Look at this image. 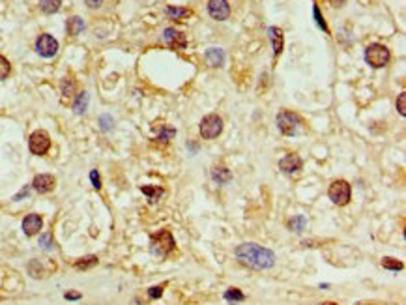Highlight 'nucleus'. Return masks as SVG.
Returning a JSON list of instances; mask_svg holds the SVG:
<instances>
[{
  "mask_svg": "<svg viewBox=\"0 0 406 305\" xmlns=\"http://www.w3.org/2000/svg\"><path fill=\"white\" fill-rule=\"evenodd\" d=\"M236 258L240 264H244L251 270H270L275 264V253L258 246V244H242L236 247Z\"/></svg>",
  "mask_w": 406,
  "mask_h": 305,
  "instance_id": "1",
  "label": "nucleus"
},
{
  "mask_svg": "<svg viewBox=\"0 0 406 305\" xmlns=\"http://www.w3.org/2000/svg\"><path fill=\"white\" fill-rule=\"evenodd\" d=\"M174 249H176V242H174V236L169 229H161L157 234H152V238H150V251L153 256L165 258Z\"/></svg>",
  "mask_w": 406,
  "mask_h": 305,
  "instance_id": "2",
  "label": "nucleus"
},
{
  "mask_svg": "<svg viewBox=\"0 0 406 305\" xmlns=\"http://www.w3.org/2000/svg\"><path fill=\"white\" fill-rule=\"evenodd\" d=\"M328 195H330L331 203L337 204V206H347L352 199V187L347 180H335L328 189Z\"/></svg>",
  "mask_w": 406,
  "mask_h": 305,
  "instance_id": "3",
  "label": "nucleus"
},
{
  "mask_svg": "<svg viewBox=\"0 0 406 305\" xmlns=\"http://www.w3.org/2000/svg\"><path fill=\"white\" fill-rule=\"evenodd\" d=\"M389 58H391V54H389L388 47H384L380 43H372V45L367 47V51H365V60H367V64H371L372 68H384V66H388Z\"/></svg>",
  "mask_w": 406,
  "mask_h": 305,
  "instance_id": "4",
  "label": "nucleus"
},
{
  "mask_svg": "<svg viewBox=\"0 0 406 305\" xmlns=\"http://www.w3.org/2000/svg\"><path fill=\"white\" fill-rule=\"evenodd\" d=\"M223 131V120L217 114H208L204 116L203 122H201V137L206 139V141H213L217 139Z\"/></svg>",
  "mask_w": 406,
  "mask_h": 305,
  "instance_id": "5",
  "label": "nucleus"
},
{
  "mask_svg": "<svg viewBox=\"0 0 406 305\" xmlns=\"http://www.w3.org/2000/svg\"><path fill=\"white\" fill-rule=\"evenodd\" d=\"M300 116H298L296 112H290V110H281L279 114H277V127H279V131L283 133V135H294L298 131V127H300Z\"/></svg>",
  "mask_w": 406,
  "mask_h": 305,
  "instance_id": "6",
  "label": "nucleus"
},
{
  "mask_svg": "<svg viewBox=\"0 0 406 305\" xmlns=\"http://www.w3.org/2000/svg\"><path fill=\"white\" fill-rule=\"evenodd\" d=\"M28 148H30V152L36 153V155H45V153L49 152L51 139L47 135V131H43V129L34 131V133L30 135V139H28Z\"/></svg>",
  "mask_w": 406,
  "mask_h": 305,
  "instance_id": "7",
  "label": "nucleus"
},
{
  "mask_svg": "<svg viewBox=\"0 0 406 305\" xmlns=\"http://www.w3.org/2000/svg\"><path fill=\"white\" fill-rule=\"evenodd\" d=\"M36 51L43 58H51L58 52V42L51 34H42L36 42Z\"/></svg>",
  "mask_w": 406,
  "mask_h": 305,
  "instance_id": "8",
  "label": "nucleus"
},
{
  "mask_svg": "<svg viewBox=\"0 0 406 305\" xmlns=\"http://www.w3.org/2000/svg\"><path fill=\"white\" fill-rule=\"evenodd\" d=\"M163 40H165V43H167L169 47L176 49V51H182V49L187 47V36L184 34V32L176 30V28H165Z\"/></svg>",
  "mask_w": 406,
  "mask_h": 305,
  "instance_id": "9",
  "label": "nucleus"
},
{
  "mask_svg": "<svg viewBox=\"0 0 406 305\" xmlns=\"http://www.w3.org/2000/svg\"><path fill=\"white\" fill-rule=\"evenodd\" d=\"M208 13L217 21H225L230 15V4L227 0H210L208 2Z\"/></svg>",
  "mask_w": 406,
  "mask_h": 305,
  "instance_id": "10",
  "label": "nucleus"
},
{
  "mask_svg": "<svg viewBox=\"0 0 406 305\" xmlns=\"http://www.w3.org/2000/svg\"><path fill=\"white\" fill-rule=\"evenodd\" d=\"M279 169L285 174H296L298 170L304 169V161H302V157L298 153H288L279 161Z\"/></svg>",
  "mask_w": 406,
  "mask_h": 305,
  "instance_id": "11",
  "label": "nucleus"
},
{
  "mask_svg": "<svg viewBox=\"0 0 406 305\" xmlns=\"http://www.w3.org/2000/svg\"><path fill=\"white\" fill-rule=\"evenodd\" d=\"M43 229V219L38 213H28L23 219V232L26 236H36L40 230Z\"/></svg>",
  "mask_w": 406,
  "mask_h": 305,
  "instance_id": "12",
  "label": "nucleus"
},
{
  "mask_svg": "<svg viewBox=\"0 0 406 305\" xmlns=\"http://www.w3.org/2000/svg\"><path fill=\"white\" fill-rule=\"evenodd\" d=\"M54 184H56V180H54V176H51V174H38V176L32 180V187H34L38 193H42V195L51 193L52 189H54Z\"/></svg>",
  "mask_w": 406,
  "mask_h": 305,
  "instance_id": "13",
  "label": "nucleus"
},
{
  "mask_svg": "<svg viewBox=\"0 0 406 305\" xmlns=\"http://www.w3.org/2000/svg\"><path fill=\"white\" fill-rule=\"evenodd\" d=\"M268 36H270L271 45H273V54H275V56H279L281 51H283V45H285V38H283L281 28H277V26H270Z\"/></svg>",
  "mask_w": 406,
  "mask_h": 305,
  "instance_id": "14",
  "label": "nucleus"
},
{
  "mask_svg": "<svg viewBox=\"0 0 406 305\" xmlns=\"http://www.w3.org/2000/svg\"><path fill=\"white\" fill-rule=\"evenodd\" d=\"M212 178L215 184L225 186V184H229L230 180H232V172L227 167H223V165H215L212 169Z\"/></svg>",
  "mask_w": 406,
  "mask_h": 305,
  "instance_id": "15",
  "label": "nucleus"
},
{
  "mask_svg": "<svg viewBox=\"0 0 406 305\" xmlns=\"http://www.w3.org/2000/svg\"><path fill=\"white\" fill-rule=\"evenodd\" d=\"M141 191L148 197V201H150L152 204L157 203L161 197H163V193H165V189H163V187H157V186H143L141 187Z\"/></svg>",
  "mask_w": 406,
  "mask_h": 305,
  "instance_id": "16",
  "label": "nucleus"
},
{
  "mask_svg": "<svg viewBox=\"0 0 406 305\" xmlns=\"http://www.w3.org/2000/svg\"><path fill=\"white\" fill-rule=\"evenodd\" d=\"M206 60H208L210 66H223V62H225V52L221 51V49L212 47V49L206 51Z\"/></svg>",
  "mask_w": 406,
  "mask_h": 305,
  "instance_id": "17",
  "label": "nucleus"
},
{
  "mask_svg": "<svg viewBox=\"0 0 406 305\" xmlns=\"http://www.w3.org/2000/svg\"><path fill=\"white\" fill-rule=\"evenodd\" d=\"M165 13L174 19V21H184V19L191 17V9L187 8H172V6H169V8L165 9Z\"/></svg>",
  "mask_w": 406,
  "mask_h": 305,
  "instance_id": "18",
  "label": "nucleus"
},
{
  "mask_svg": "<svg viewBox=\"0 0 406 305\" xmlns=\"http://www.w3.org/2000/svg\"><path fill=\"white\" fill-rule=\"evenodd\" d=\"M66 28H68L69 36H77V34H81V32L85 30V23H83V19L81 17H71V19H68V25H66Z\"/></svg>",
  "mask_w": 406,
  "mask_h": 305,
  "instance_id": "19",
  "label": "nucleus"
},
{
  "mask_svg": "<svg viewBox=\"0 0 406 305\" xmlns=\"http://www.w3.org/2000/svg\"><path fill=\"white\" fill-rule=\"evenodd\" d=\"M62 6V0H40V9L43 13H56Z\"/></svg>",
  "mask_w": 406,
  "mask_h": 305,
  "instance_id": "20",
  "label": "nucleus"
},
{
  "mask_svg": "<svg viewBox=\"0 0 406 305\" xmlns=\"http://www.w3.org/2000/svg\"><path fill=\"white\" fill-rule=\"evenodd\" d=\"M98 264V256H94V254H90V256H83V258H77L75 260V266L77 270H90V268H94Z\"/></svg>",
  "mask_w": 406,
  "mask_h": 305,
  "instance_id": "21",
  "label": "nucleus"
},
{
  "mask_svg": "<svg viewBox=\"0 0 406 305\" xmlns=\"http://www.w3.org/2000/svg\"><path fill=\"white\" fill-rule=\"evenodd\" d=\"M223 296H225V300H227V302H232V304H238V302H244V300H246L244 292H242L240 288H229V290H227V292H225Z\"/></svg>",
  "mask_w": 406,
  "mask_h": 305,
  "instance_id": "22",
  "label": "nucleus"
},
{
  "mask_svg": "<svg viewBox=\"0 0 406 305\" xmlns=\"http://www.w3.org/2000/svg\"><path fill=\"white\" fill-rule=\"evenodd\" d=\"M288 227L294 232H302L307 227V219H305L304 215H296V217H292V219L288 221Z\"/></svg>",
  "mask_w": 406,
  "mask_h": 305,
  "instance_id": "23",
  "label": "nucleus"
},
{
  "mask_svg": "<svg viewBox=\"0 0 406 305\" xmlns=\"http://www.w3.org/2000/svg\"><path fill=\"white\" fill-rule=\"evenodd\" d=\"M86 105H88V94L81 92L79 96H77V102H75V105H73V110H75L77 114H83V112L86 110Z\"/></svg>",
  "mask_w": 406,
  "mask_h": 305,
  "instance_id": "24",
  "label": "nucleus"
},
{
  "mask_svg": "<svg viewBox=\"0 0 406 305\" xmlns=\"http://www.w3.org/2000/svg\"><path fill=\"white\" fill-rule=\"evenodd\" d=\"M382 268H386V270H391V271H401L403 268H405V264L401 262V260H397V258H384L382 260Z\"/></svg>",
  "mask_w": 406,
  "mask_h": 305,
  "instance_id": "25",
  "label": "nucleus"
},
{
  "mask_svg": "<svg viewBox=\"0 0 406 305\" xmlns=\"http://www.w3.org/2000/svg\"><path fill=\"white\" fill-rule=\"evenodd\" d=\"M62 94H64L66 98H69V96L75 94V83H73L69 77H66V79L62 81Z\"/></svg>",
  "mask_w": 406,
  "mask_h": 305,
  "instance_id": "26",
  "label": "nucleus"
},
{
  "mask_svg": "<svg viewBox=\"0 0 406 305\" xmlns=\"http://www.w3.org/2000/svg\"><path fill=\"white\" fill-rule=\"evenodd\" d=\"M174 135H176V131H174V129H170V127H163L157 139H159V143H161V144H167Z\"/></svg>",
  "mask_w": 406,
  "mask_h": 305,
  "instance_id": "27",
  "label": "nucleus"
},
{
  "mask_svg": "<svg viewBox=\"0 0 406 305\" xmlns=\"http://www.w3.org/2000/svg\"><path fill=\"white\" fill-rule=\"evenodd\" d=\"M9 71H11V66H9L8 58L0 56V81H4L9 75Z\"/></svg>",
  "mask_w": 406,
  "mask_h": 305,
  "instance_id": "28",
  "label": "nucleus"
},
{
  "mask_svg": "<svg viewBox=\"0 0 406 305\" xmlns=\"http://www.w3.org/2000/svg\"><path fill=\"white\" fill-rule=\"evenodd\" d=\"M405 102H406V94L403 92L401 96H399V100H397V109H399V114H401V116H406V105H405Z\"/></svg>",
  "mask_w": 406,
  "mask_h": 305,
  "instance_id": "29",
  "label": "nucleus"
},
{
  "mask_svg": "<svg viewBox=\"0 0 406 305\" xmlns=\"http://www.w3.org/2000/svg\"><path fill=\"white\" fill-rule=\"evenodd\" d=\"M163 288H165V285H157V287H152L150 290H148V296L152 298V300H155V298H161V294H163Z\"/></svg>",
  "mask_w": 406,
  "mask_h": 305,
  "instance_id": "30",
  "label": "nucleus"
},
{
  "mask_svg": "<svg viewBox=\"0 0 406 305\" xmlns=\"http://www.w3.org/2000/svg\"><path fill=\"white\" fill-rule=\"evenodd\" d=\"M40 246H42L43 249H52V240H51V234H43V236L40 238Z\"/></svg>",
  "mask_w": 406,
  "mask_h": 305,
  "instance_id": "31",
  "label": "nucleus"
},
{
  "mask_svg": "<svg viewBox=\"0 0 406 305\" xmlns=\"http://www.w3.org/2000/svg\"><path fill=\"white\" fill-rule=\"evenodd\" d=\"M314 19H316V23H318V26L320 28H324V32H328V26H326V21H324V17L320 15V9L314 8Z\"/></svg>",
  "mask_w": 406,
  "mask_h": 305,
  "instance_id": "32",
  "label": "nucleus"
},
{
  "mask_svg": "<svg viewBox=\"0 0 406 305\" xmlns=\"http://www.w3.org/2000/svg\"><path fill=\"white\" fill-rule=\"evenodd\" d=\"M90 180H92V186L96 187V189H102V180H100L98 170H92V172H90Z\"/></svg>",
  "mask_w": 406,
  "mask_h": 305,
  "instance_id": "33",
  "label": "nucleus"
},
{
  "mask_svg": "<svg viewBox=\"0 0 406 305\" xmlns=\"http://www.w3.org/2000/svg\"><path fill=\"white\" fill-rule=\"evenodd\" d=\"M64 298L69 300V302H75V300H81V294H79V292H66Z\"/></svg>",
  "mask_w": 406,
  "mask_h": 305,
  "instance_id": "34",
  "label": "nucleus"
},
{
  "mask_svg": "<svg viewBox=\"0 0 406 305\" xmlns=\"http://www.w3.org/2000/svg\"><path fill=\"white\" fill-rule=\"evenodd\" d=\"M85 2L88 8H100L102 6V0H85Z\"/></svg>",
  "mask_w": 406,
  "mask_h": 305,
  "instance_id": "35",
  "label": "nucleus"
},
{
  "mask_svg": "<svg viewBox=\"0 0 406 305\" xmlns=\"http://www.w3.org/2000/svg\"><path fill=\"white\" fill-rule=\"evenodd\" d=\"M322 305H339V304H333V302H324Z\"/></svg>",
  "mask_w": 406,
  "mask_h": 305,
  "instance_id": "36",
  "label": "nucleus"
}]
</instances>
